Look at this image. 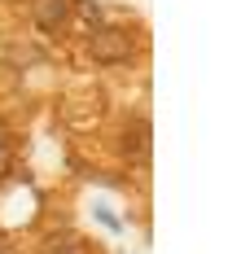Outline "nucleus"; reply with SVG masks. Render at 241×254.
I'll return each instance as SVG.
<instances>
[{"instance_id": "nucleus-1", "label": "nucleus", "mask_w": 241, "mask_h": 254, "mask_svg": "<svg viewBox=\"0 0 241 254\" xmlns=\"http://www.w3.org/2000/svg\"><path fill=\"white\" fill-rule=\"evenodd\" d=\"M88 57H92L97 66H127L136 57L132 31H123V26H97L92 40H88Z\"/></svg>"}, {"instance_id": "nucleus-2", "label": "nucleus", "mask_w": 241, "mask_h": 254, "mask_svg": "<svg viewBox=\"0 0 241 254\" xmlns=\"http://www.w3.org/2000/svg\"><path fill=\"white\" fill-rule=\"evenodd\" d=\"M70 18V0H31V22L40 31H61Z\"/></svg>"}, {"instance_id": "nucleus-3", "label": "nucleus", "mask_w": 241, "mask_h": 254, "mask_svg": "<svg viewBox=\"0 0 241 254\" xmlns=\"http://www.w3.org/2000/svg\"><path fill=\"white\" fill-rule=\"evenodd\" d=\"M149 145H154V131H149L145 119H132V123L123 127V136H119V149L127 153L132 162H140V158L149 153Z\"/></svg>"}, {"instance_id": "nucleus-4", "label": "nucleus", "mask_w": 241, "mask_h": 254, "mask_svg": "<svg viewBox=\"0 0 241 254\" xmlns=\"http://www.w3.org/2000/svg\"><path fill=\"white\" fill-rule=\"evenodd\" d=\"M44 250H49V254H79V246H75V237H66V232H61V237H53Z\"/></svg>"}, {"instance_id": "nucleus-5", "label": "nucleus", "mask_w": 241, "mask_h": 254, "mask_svg": "<svg viewBox=\"0 0 241 254\" xmlns=\"http://www.w3.org/2000/svg\"><path fill=\"white\" fill-rule=\"evenodd\" d=\"M9 176V136H4V127H0V180Z\"/></svg>"}]
</instances>
